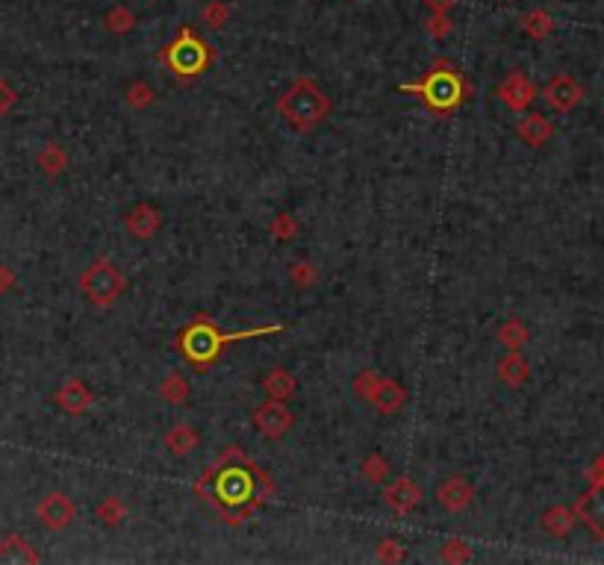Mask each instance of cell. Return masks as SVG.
I'll list each match as a JSON object with an SVG mask.
<instances>
[{
    "label": "cell",
    "mask_w": 604,
    "mask_h": 565,
    "mask_svg": "<svg viewBox=\"0 0 604 565\" xmlns=\"http://www.w3.org/2000/svg\"><path fill=\"white\" fill-rule=\"evenodd\" d=\"M578 519L596 533L599 539H604V480L592 483V489L578 501Z\"/></svg>",
    "instance_id": "cell-13"
},
{
    "label": "cell",
    "mask_w": 604,
    "mask_h": 565,
    "mask_svg": "<svg viewBox=\"0 0 604 565\" xmlns=\"http://www.w3.org/2000/svg\"><path fill=\"white\" fill-rule=\"evenodd\" d=\"M38 516H42V521L47 524L50 530H63V527H68V524L74 521L77 507H74V501L68 498V494L54 492V494H47V498L42 501Z\"/></svg>",
    "instance_id": "cell-14"
},
{
    "label": "cell",
    "mask_w": 604,
    "mask_h": 565,
    "mask_svg": "<svg viewBox=\"0 0 604 565\" xmlns=\"http://www.w3.org/2000/svg\"><path fill=\"white\" fill-rule=\"evenodd\" d=\"M384 503L392 512H398V516H407V512H413L421 503V489L407 474H401L389 486H384Z\"/></svg>",
    "instance_id": "cell-12"
},
{
    "label": "cell",
    "mask_w": 604,
    "mask_h": 565,
    "mask_svg": "<svg viewBox=\"0 0 604 565\" xmlns=\"http://www.w3.org/2000/svg\"><path fill=\"white\" fill-rule=\"evenodd\" d=\"M159 398L171 403V407H180V403H186L189 398V383L180 375H168L163 380V386H159Z\"/></svg>",
    "instance_id": "cell-25"
},
{
    "label": "cell",
    "mask_w": 604,
    "mask_h": 565,
    "mask_svg": "<svg viewBox=\"0 0 604 565\" xmlns=\"http://www.w3.org/2000/svg\"><path fill=\"white\" fill-rule=\"evenodd\" d=\"M330 109H334V100L328 97V92H321L316 80L310 77L295 80L284 92V97L277 100V115L295 130L319 127L330 115Z\"/></svg>",
    "instance_id": "cell-4"
},
{
    "label": "cell",
    "mask_w": 604,
    "mask_h": 565,
    "mask_svg": "<svg viewBox=\"0 0 604 565\" xmlns=\"http://www.w3.org/2000/svg\"><path fill=\"white\" fill-rule=\"evenodd\" d=\"M124 227L127 233L139 239V241H148L159 233V227H163V212H159L154 204H136L127 209L124 215Z\"/></svg>",
    "instance_id": "cell-11"
},
{
    "label": "cell",
    "mask_w": 604,
    "mask_h": 565,
    "mask_svg": "<svg viewBox=\"0 0 604 565\" xmlns=\"http://www.w3.org/2000/svg\"><path fill=\"white\" fill-rule=\"evenodd\" d=\"M227 18H230V6L225 4V0H213L207 9H204V21L213 27V30H221L227 24Z\"/></svg>",
    "instance_id": "cell-33"
},
{
    "label": "cell",
    "mask_w": 604,
    "mask_h": 565,
    "mask_svg": "<svg viewBox=\"0 0 604 565\" xmlns=\"http://www.w3.org/2000/svg\"><path fill=\"white\" fill-rule=\"evenodd\" d=\"M439 560H446V562H466V560H472V548L463 539H448L439 548Z\"/></svg>",
    "instance_id": "cell-29"
},
{
    "label": "cell",
    "mask_w": 604,
    "mask_h": 565,
    "mask_svg": "<svg viewBox=\"0 0 604 565\" xmlns=\"http://www.w3.org/2000/svg\"><path fill=\"white\" fill-rule=\"evenodd\" d=\"M581 97H583L581 86L569 74L551 77L546 89H542V100H546L549 109H555V113H572V109L581 104Z\"/></svg>",
    "instance_id": "cell-9"
},
{
    "label": "cell",
    "mask_w": 604,
    "mask_h": 565,
    "mask_svg": "<svg viewBox=\"0 0 604 565\" xmlns=\"http://www.w3.org/2000/svg\"><path fill=\"white\" fill-rule=\"evenodd\" d=\"M154 100H157V95H154V89H150L148 83H133L127 89V104L133 109H148Z\"/></svg>",
    "instance_id": "cell-31"
},
{
    "label": "cell",
    "mask_w": 604,
    "mask_h": 565,
    "mask_svg": "<svg viewBox=\"0 0 604 565\" xmlns=\"http://www.w3.org/2000/svg\"><path fill=\"white\" fill-rule=\"evenodd\" d=\"M80 289L95 307H113L127 291V277L109 259H95L80 277Z\"/></svg>",
    "instance_id": "cell-6"
},
{
    "label": "cell",
    "mask_w": 604,
    "mask_h": 565,
    "mask_svg": "<svg viewBox=\"0 0 604 565\" xmlns=\"http://www.w3.org/2000/svg\"><path fill=\"white\" fill-rule=\"evenodd\" d=\"M286 325H266V327H251V330H221L216 327L207 316H198L192 325H186L177 333V350L183 353V359L198 371H207L209 366H216L221 350L234 342L245 339H259V336H275L284 333Z\"/></svg>",
    "instance_id": "cell-2"
},
{
    "label": "cell",
    "mask_w": 604,
    "mask_h": 565,
    "mask_svg": "<svg viewBox=\"0 0 604 565\" xmlns=\"http://www.w3.org/2000/svg\"><path fill=\"white\" fill-rule=\"evenodd\" d=\"M531 377L528 359L519 350H510L505 359L498 362V380H505L510 389H522Z\"/></svg>",
    "instance_id": "cell-18"
},
{
    "label": "cell",
    "mask_w": 604,
    "mask_h": 565,
    "mask_svg": "<svg viewBox=\"0 0 604 565\" xmlns=\"http://www.w3.org/2000/svg\"><path fill=\"white\" fill-rule=\"evenodd\" d=\"M360 474H362V480H366L369 486H380V483H387V480H389V474H392L389 460H387L380 451H371L369 457L362 460Z\"/></svg>",
    "instance_id": "cell-21"
},
{
    "label": "cell",
    "mask_w": 604,
    "mask_h": 565,
    "mask_svg": "<svg viewBox=\"0 0 604 565\" xmlns=\"http://www.w3.org/2000/svg\"><path fill=\"white\" fill-rule=\"evenodd\" d=\"M369 403L380 412V416H392V412H398V409L407 403V389L401 386L398 380L380 377V383L375 386V392H371Z\"/></svg>",
    "instance_id": "cell-15"
},
{
    "label": "cell",
    "mask_w": 604,
    "mask_h": 565,
    "mask_svg": "<svg viewBox=\"0 0 604 565\" xmlns=\"http://www.w3.org/2000/svg\"><path fill=\"white\" fill-rule=\"evenodd\" d=\"M98 519L104 521V524H109V527H115V524H121L127 519V507H124V501L121 498H104L100 501V507H98Z\"/></svg>",
    "instance_id": "cell-26"
},
{
    "label": "cell",
    "mask_w": 604,
    "mask_h": 565,
    "mask_svg": "<svg viewBox=\"0 0 604 565\" xmlns=\"http://www.w3.org/2000/svg\"><path fill=\"white\" fill-rule=\"evenodd\" d=\"M448 33H451L448 15H446V13H434V15H430V21H428V36H430V38H446Z\"/></svg>",
    "instance_id": "cell-35"
},
{
    "label": "cell",
    "mask_w": 604,
    "mask_h": 565,
    "mask_svg": "<svg viewBox=\"0 0 604 565\" xmlns=\"http://www.w3.org/2000/svg\"><path fill=\"white\" fill-rule=\"evenodd\" d=\"M230 460H234V448H227L218 466L204 474L200 486H209V498L225 512L227 524H242V519H248L271 494V483L245 457H239V462Z\"/></svg>",
    "instance_id": "cell-1"
},
{
    "label": "cell",
    "mask_w": 604,
    "mask_h": 565,
    "mask_svg": "<svg viewBox=\"0 0 604 565\" xmlns=\"http://www.w3.org/2000/svg\"><path fill=\"white\" fill-rule=\"evenodd\" d=\"M136 27V15L127 6H115L113 13H106V30L109 33H130Z\"/></svg>",
    "instance_id": "cell-27"
},
{
    "label": "cell",
    "mask_w": 604,
    "mask_h": 565,
    "mask_svg": "<svg viewBox=\"0 0 604 565\" xmlns=\"http://www.w3.org/2000/svg\"><path fill=\"white\" fill-rule=\"evenodd\" d=\"M159 63L177 80H198L216 63V50L209 47L192 27H180V33L159 50Z\"/></svg>",
    "instance_id": "cell-5"
},
{
    "label": "cell",
    "mask_w": 604,
    "mask_h": 565,
    "mask_svg": "<svg viewBox=\"0 0 604 565\" xmlns=\"http://www.w3.org/2000/svg\"><path fill=\"white\" fill-rule=\"evenodd\" d=\"M166 448L174 453V457H186V453H192L198 448V433L192 424H174L168 433H166Z\"/></svg>",
    "instance_id": "cell-19"
},
{
    "label": "cell",
    "mask_w": 604,
    "mask_h": 565,
    "mask_svg": "<svg viewBox=\"0 0 604 565\" xmlns=\"http://www.w3.org/2000/svg\"><path fill=\"white\" fill-rule=\"evenodd\" d=\"M475 501V486L463 477V474H451L448 480H442L437 486V503L446 512H463Z\"/></svg>",
    "instance_id": "cell-10"
},
{
    "label": "cell",
    "mask_w": 604,
    "mask_h": 565,
    "mask_svg": "<svg viewBox=\"0 0 604 565\" xmlns=\"http://www.w3.org/2000/svg\"><path fill=\"white\" fill-rule=\"evenodd\" d=\"M522 30H525V36L531 38H546L551 30H555V21H551L546 9H531V13L522 18Z\"/></svg>",
    "instance_id": "cell-24"
},
{
    "label": "cell",
    "mask_w": 604,
    "mask_h": 565,
    "mask_svg": "<svg viewBox=\"0 0 604 565\" xmlns=\"http://www.w3.org/2000/svg\"><path fill=\"white\" fill-rule=\"evenodd\" d=\"M516 136L531 148H542L551 136H555V124H551L542 113H525V118L516 124Z\"/></svg>",
    "instance_id": "cell-16"
},
{
    "label": "cell",
    "mask_w": 604,
    "mask_h": 565,
    "mask_svg": "<svg viewBox=\"0 0 604 565\" xmlns=\"http://www.w3.org/2000/svg\"><path fill=\"white\" fill-rule=\"evenodd\" d=\"M542 527H546L551 536H566V533L575 527V512L569 507H551L546 516H542Z\"/></svg>",
    "instance_id": "cell-22"
},
{
    "label": "cell",
    "mask_w": 604,
    "mask_h": 565,
    "mask_svg": "<svg viewBox=\"0 0 604 565\" xmlns=\"http://www.w3.org/2000/svg\"><path fill=\"white\" fill-rule=\"evenodd\" d=\"M407 557V548L401 544L398 539H384V542H378V560H384V562H398V560H404Z\"/></svg>",
    "instance_id": "cell-34"
},
{
    "label": "cell",
    "mask_w": 604,
    "mask_h": 565,
    "mask_svg": "<svg viewBox=\"0 0 604 565\" xmlns=\"http://www.w3.org/2000/svg\"><path fill=\"white\" fill-rule=\"evenodd\" d=\"M528 339H531V333H528V327L522 325L519 318H510V321H505V325L498 327V342L507 350H519Z\"/></svg>",
    "instance_id": "cell-23"
},
{
    "label": "cell",
    "mask_w": 604,
    "mask_h": 565,
    "mask_svg": "<svg viewBox=\"0 0 604 565\" xmlns=\"http://www.w3.org/2000/svg\"><path fill=\"white\" fill-rule=\"evenodd\" d=\"M251 421H254V427L263 433L266 439H284L286 433L295 427V416H292V409L286 407V401H275V398L259 403Z\"/></svg>",
    "instance_id": "cell-7"
},
{
    "label": "cell",
    "mask_w": 604,
    "mask_h": 565,
    "mask_svg": "<svg viewBox=\"0 0 604 565\" xmlns=\"http://www.w3.org/2000/svg\"><path fill=\"white\" fill-rule=\"evenodd\" d=\"M56 401H59V407L68 409L72 416H80L83 409H89V403H92V395H89V389L80 380H72V383H65V389L59 392Z\"/></svg>",
    "instance_id": "cell-20"
},
{
    "label": "cell",
    "mask_w": 604,
    "mask_h": 565,
    "mask_svg": "<svg viewBox=\"0 0 604 565\" xmlns=\"http://www.w3.org/2000/svg\"><path fill=\"white\" fill-rule=\"evenodd\" d=\"M289 277H292V282H295L298 289H310V286H313V282H316V268H313V262H307V259L292 262Z\"/></svg>",
    "instance_id": "cell-28"
},
{
    "label": "cell",
    "mask_w": 604,
    "mask_h": 565,
    "mask_svg": "<svg viewBox=\"0 0 604 565\" xmlns=\"http://www.w3.org/2000/svg\"><path fill=\"white\" fill-rule=\"evenodd\" d=\"M380 383V375L378 371H371V368H366V371H360V375L354 377V383H351V386H354V392L357 395L362 398L369 403V398H371V392H375V386Z\"/></svg>",
    "instance_id": "cell-32"
},
{
    "label": "cell",
    "mask_w": 604,
    "mask_h": 565,
    "mask_svg": "<svg viewBox=\"0 0 604 565\" xmlns=\"http://www.w3.org/2000/svg\"><path fill=\"white\" fill-rule=\"evenodd\" d=\"M425 4L430 6V13H446L448 15V9L457 4V0H425Z\"/></svg>",
    "instance_id": "cell-36"
},
{
    "label": "cell",
    "mask_w": 604,
    "mask_h": 565,
    "mask_svg": "<svg viewBox=\"0 0 604 565\" xmlns=\"http://www.w3.org/2000/svg\"><path fill=\"white\" fill-rule=\"evenodd\" d=\"M271 236H275L277 241H292V236L298 233V224L295 218L289 215V212H280V215H275V221H271Z\"/></svg>",
    "instance_id": "cell-30"
},
{
    "label": "cell",
    "mask_w": 604,
    "mask_h": 565,
    "mask_svg": "<svg viewBox=\"0 0 604 565\" xmlns=\"http://www.w3.org/2000/svg\"><path fill=\"white\" fill-rule=\"evenodd\" d=\"M263 389H266V395H268V398H275V401H289L292 395H295L298 380H295V375H292L289 368L275 366V368H271L268 375L263 377Z\"/></svg>",
    "instance_id": "cell-17"
},
{
    "label": "cell",
    "mask_w": 604,
    "mask_h": 565,
    "mask_svg": "<svg viewBox=\"0 0 604 565\" xmlns=\"http://www.w3.org/2000/svg\"><path fill=\"white\" fill-rule=\"evenodd\" d=\"M498 100L505 104L513 113H528L531 104L537 100V86L531 83L528 74H522V71H513L505 80H501L498 86Z\"/></svg>",
    "instance_id": "cell-8"
},
{
    "label": "cell",
    "mask_w": 604,
    "mask_h": 565,
    "mask_svg": "<svg viewBox=\"0 0 604 565\" xmlns=\"http://www.w3.org/2000/svg\"><path fill=\"white\" fill-rule=\"evenodd\" d=\"M401 92L419 95V100L430 109V113L451 115L463 106V100L469 97L472 89L466 83V77H463L455 65L446 63V59H437L434 68H430L419 83H404Z\"/></svg>",
    "instance_id": "cell-3"
}]
</instances>
